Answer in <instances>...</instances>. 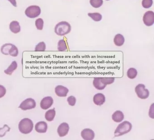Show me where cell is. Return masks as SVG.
Here are the masks:
<instances>
[{
	"label": "cell",
	"mask_w": 154,
	"mask_h": 140,
	"mask_svg": "<svg viewBox=\"0 0 154 140\" xmlns=\"http://www.w3.org/2000/svg\"><path fill=\"white\" fill-rule=\"evenodd\" d=\"M6 92V88L3 86L0 85V98H2L5 95Z\"/></svg>",
	"instance_id": "4dcf8cb0"
},
{
	"label": "cell",
	"mask_w": 154,
	"mask_h": 140,
	"mask_svg": "<svg viewBox=\"0 0 154 140\" xmlns=\"http://www.w3.org/2000/svg\"><path fill=\"white\" fill-rule=\"evenodd\" d=\"M55 92L57 95L60 97H65L69 92V90L66 87L62 85H58L55 88Z\"/></svg>",
	"instance_id": "7c38bea8"
},
{
	"label": "cell",
	"mask_w": 154,
	"mask_h": 140,
	"mask_svg": "<svg viewBox=\"0 0 154 140\" xmlns=\"http://www.w3.org/2000/svg\"><path fill=\"white\" fill-rule=\"evenodd\" d=\"M131 124L128 121H124L123 122L120 124L116 128L114 132V136L117 137L128 133L131 130Z\"/></svg>",
	"instance_id": "3957f363"
},
{
	"label": "cell",
	"mask_w": 154,
	"mask_h": 140,
	"mask_svg": "<svg viewBox=\"0 0 154 140\" xmlns=\"http://www.w3.org/2000/svg\"><path fill=\"white\" fill-rule=\"evenodd\" d=\"M143 21L146 26L150 27L154 23V13L152 11H147L144 14Z\"/></svg>",
	"instance_id": "ba28073f"
},
{
	"label": "cell",
	"mask_w": 154,
	"mask_h": 140,
	"mask_svg": "<svg viewBox=\"0 0 154 140\" xmlns=\"http://www.w3.org/2000/svg\"><path fill=\"white\" fill-rule=\"evenodd\" d=\"M145 85L139 84L135 88V92L137 96L140 99H146L149 96V91L145 88Z\"/></svg>",
	"instance_id": "8992f818"
},
{
	"label": "cell",
	"mask_w": 154,
	"mask_h": 140,
	"mask_svg": "<svg viewBox=\"0 0 154 140\" xmlns=\"http://www.w3.org/2000/svg\"><path fill=\"white\" fill-rule=\"evenodd\" d=\"M56 115V111L55 108L50 109L47 111L45 115V119L48 122H51L54 120Z\"/></svg>",
	"instance_id": "d6986e66"
},
{
	"label": "cell",
	"mask_w": 154,
	"mask_h": 140,
	"mask_svg": "<svg viewBox=\"0 0 154 140\" xmlns=\"http://www.w3.org/2000/svg\"><path fill=\"white\" fill-rule=\"evenodd\" d=\"M124 118L123 113L121 111H117L112 115V119L116 122H120L123 120Z\"/></svg>",
	"instance_id": "2e32d148"
},
{
	"label": "cell",
	"mask_w": 154,
	"mask_h": 140,
	"mask_svg": "<svg viewBox=\"0 0 154 140\" xmlns=\"http://www.w3.org/2000/svg\"><path fill=\"white\" fill-rule=\"evenodd\" d=\"M8 1H9L14 7H17V3L16 0H8Z\"/></svg>",
	"instance_id": "1f68e13d"
},
{
	"label": "cell",
	"mask_w": 154,
	"mask_h": 140,
	"mask_svg": "<svg viewBox=\"0 0 154 140\" xmlns=\"http://www.w3.org/2000/svg\"><path fill=\"white\" fill-rule=\"evenodd\" d=\"M69 125L67 123L63 122L57 128V133L60 137H63L68 134L69 131Z\"/></svg>",
	"instance_id": "8fae6325"
},
{
	"label": "cell",
	"mask_w": 154,
	"mask_h": 140,
	"mask_svg": "<svg viewBox=\"0 0 154 140\" xmlns=\"http://www.w3.org/2000/svg\"><path fill=\"white\" fill-rule=\"evenodd\" d=\"M88 15L90 18H91L93 20L96 22L100 21L102 19V15L100 13H97V12L88 13Z\"/></svg>",
	"instance_id": "7402d4cb"
},
{
	"label": "cell",
	"mask_w": 154,
	"mask_h": 140,
	"mask_svg": "<svg viewBox=\"0 0 154 140\" xmlns=\"http://www.w3.org/2000/svg\"><path fill=\"white\" fill-rule=\"evenodd\" d=\"M137 75V71L134 68H130L128 70L127 76L130 79H134Z\"/></svg>",
	"instance_id": "603a6c76"
},
{
	"label": "cell",
	"mask_w": 154,
	"mask_h": 140,
	"mask_svg": "<svg viewBox=\"0 0 154 140\" xmlns=\"http://www.w3.org/2000/svg\"><path fill=\"white\" fill-rule=\"evenodd\" d=\"M93 102L96 105H102L105 102V96L101 93L94 95L93 97Z\"/></svg>",
	"instance_id": "5bb4252c"
},
{
	"label": "cell",
	"mask_w": 154,
	"mask_h": 140,
	"mask_svg": "<svg viewBox=\"0 0 154 140\" xmlns=\"http://www.w3.org/2000/svg\"><path fill=\"white\" fill-rule=\"evenodd\" d=\"M94 132L91 129L86 128L81 132V136L85 140H92L94 138Z\"/></svg>",
	"instance_id": "30bf717a"
},
{
	"label": "cell",
	"mask_w": 154,
	"mask_h": 140,
	"mask_svg": "<svg viewBox=\"0 0 154 140\" xmlns=\"http://www.w3.org/2000/svg\"><path fill=\"white\" fill-rule=\"evenodd\" d=\"M113 41L114 44L117 46H121L125 42V39L121 34H117L115 36Z\"/></svg>",
	"instance_id": "ac0fdd59"
},
{
	"label": "cell",
	"mask_w": 154,
	"mask_h": 140,
	"mask_svg": "<svg viewBox=\"0 0 154 140\" xmlns=\"http://www.w3.org/2000/svg\"><path fill=\"white\" fill-rule=\"evenodd\" d=\"M101 81L104 84L109 85L112 84L114 82V78H100Z\"/></svg>",
	"instance_id": "d4e9b609"
},
{
	"label": "cell",
	"mask_w": 154,
	"mask_h": 140,
	"mask_svg": "<svg viewBox=\"0 0 154 140\" xmlns=\"http://www.w3.org/2000/svg\"><path fill=\"white\" fill-rule=\"evenodd\" d=\"M44 21L42 18H38L35 21V26L38 30H42L44 28Z\"/></svg>",
	"instance_id": "4316f807"
},
{
	"label": "cell",
	"mask_w": 154,
	"mask_h": 140,
	"mask_svg": "<svg viewBox=\"0 0 154 140\" xmlns=\"http://www.w3.org/2000/svg\"><path fill=\"white\" fill-rule=\"evenodd\" d=\"M90 4L95 8H100L103 4V0H90Z\"/></svg>",
	"instance_id": "cb8c5ba5"
},
{
	"label": "cell",
	"mask_w": 154,
	"mask_h": 140,
	"mask_svg": "<svg viewBox=\"0 0 154 140\" xmlns=\"http://www.w3.org/2000/svg\"><path fill=\"white\" fill-rule=\"evenodd\" d=\"M106 1H109V0H106Z\"/></svg>",
	"instance_id": "d6a6232c"
},
{
	"label": "cell",
	"mask_w": 154,
	"mask_h": 140,
	"mask_svg": "<svg viewBox=\"0 0 154 140\" xmlns=\"http://www.w3.org/2000/svg\"><path fill=\"white\" fill-rule=\"evenodd\" d=\"M54 103V100L51 97H45L40 102V107L44 110H47L50 108Z\"/></svg>",
	"instance_id": "9c48e42d"
},
{
	"label": "cell",
	"mask_w": 154,
	"mask_h": 140,
	"mask_svg": "<svg viewBox=\"0 0 154 140\" xmlns=\"http://www.w3.org/2000/svg\"><path fill=\"white\" fill-rule=\"evenodd\" d=\"M46 49L45 43L44 42H39L36 46L35 50L36 51H45Z\"/></svg>",
	"instance_id": "83f0119b"
},
{
	"label": "cell",
	"mask_w": 154,
	"mask_h": 140,
	"mask_svg": "<svg viewBox=\"0 0 154 140\" xmlns=\"http://www.w3.org/2000/svg\"><path fill=\"white\" fill-rule=\"evenodd\" d=\"M71 26L66 21H61L57 24L55 27V32L59 36H64L69 34L71 31Z\"/></svg>",
	"instance_id": "7a4b0ae2"
},
{
	"label": "cell",
	"mask_w": 154,
	"mask_h": 140,
	"mask_svg": "<svg viewBox=\"0 0 154 140\" xmlns=\"http://www.w3.org/2000/svg\"><path fill=\"white\" fill-rule=\"evenodd\" d=\"M36 103L35 101L33 98H28L22 102L19 106V108L22 110L26 111L30 110L36 107Z\"/></svg>",
	"instance_id": "52a82bcc"
},
{
	"label": "cell",
	"mask_w": 154,
	"mask_h": 140,
	"mask_svg": "<svg viewBox=\"0 0 154 140\" xmlns=\"http://www.w3.org/2000/svg\"><path fill=\"white\" fill-rule=\"evenodd\" d=\"M67 102L68 104L70 105L71 106H74L75 104L76 103V98L74 96H71L67 98Z\"/></svg>",
	"instance_id": "f546056e"
},
{
	"label": "cell",
	"mask_w": 154,
	"mask_h": 140,
	"mask_svg": "<svg viewBox=\"0 0 154 140\" xmlns=\"http://www.w3.org/2000/svg\"><path fill=\"white\" fill-rule=\"evenodd\" d=\"M10 127L7 125H5L3 127L0 128V137H3L6 135V132L10 131Z\"/></svg>",
	"instance_id": "484cf974"
},
{
	"label": "cell",
	"mask_w": 154,
	"mask_h": 140,
	"mask_svg": "<svg viewBox=\"0 0 154 140\" xmlns=\"http://www.w3.org/2000/svg\"><path fill=\"white\" fill-rule=\"evenodd\" d=\"M9 27L11 31L14 34H17L20 32V27L19 23L16 21L11 22Z\"/></svg>",
	"instance_id": "9a60e30c"
},
{
	"label": "cell",
	"mask_w": 154,
	"mask_h": 140,
	"mask_svg": "<svg viewBox=\"0 0 154 140\" xmlns=\"http://www.w3.org/2000/svg\"><path fill=\"white\" fill-rule=\"evenodd\" d=\"M153 4V0H142V6L145 8H149Z\"/></svg>",
	"instance_id": "f1b7e54d"
},
{
	"label": "cell",
	"mask_w": 154,
	"mask_h": 140,
	"mask_svg": "<svg viewBox=\"0 0 154 140\" xmlns=\"http://www.w3.org/2000/svg\"><path fill=\"white\" fill-rule=\"evenodd\" d=\"M1 52L3 55L17 57L19 55V50L17 46L11 44H6L1 48Z\"/></svg>",
	"instance_id": "277c9868"
},
{
	"label": "cell",
	"mask_w": 154,
	"mask_h": 140,
	"mask_svg": "<svg viewBox=\"0 0 154 140\" xmlns=\"http://www.w3.org/2000/svg\"><path fill=\"white\" fill-rule=\"evenodd\" d=\"M34 127V123L32 120L28 118L21 120L19 123V130L21 133L28 134L32 132Z\"/></svg>",
	"instance_id": "6da1fadb"
},
{
	"label": "cell",
	"mask_w": 154,
	"mask_h": 140,
	"mask_svg": "<svg viewBox=\"0 0 154 140\" xmlns=\"http://www.w3.org/2000/svg\"><path fill=\"white\" fill-rule=\"evenodd\" d=\"M35 129L37 132L40 133H45L48 129L47 123L44 121L38 122L35 125Z\"/></svg>",
	"instance_id": "4fadbf2b"
},
{
	"label": "cell",
	"mask_w": 154,
	"mask_h": 140,
	"mask_svg": "<svg viewBox=\"0 0 154 140\" xmlns=\"http://www.w3.org/2000/svg\"><path fill=\"white\" fill-rule=\"evenodd\" d=\"M93 84L94 86L96 89L100 90H103L106 86V85L103 84L101 81L100 78H94Z\"/></svg>",
	"instance_id": "e0dca14e"
},
{
	"label": "cell",
	"mask_w": 154,
	"mask_h": 140,
	"mask_svg": "<svg viewBox=\"0 0 154 140\" xmlns=\"http://www.w3.org/2000/svg\"><path fill=\"white\" fill-rule=\"evenodd\" d=\"M40 8L38 6H31L27 8L25 11V14L29 18H37L41 14Z\"/></svg>",
	"instance_id": "5b68a950"
},
{
	"label": "cell",
	"mask_w": 154,
	"mask_h": 140,
	"mask_svg": "<svg viewBox=\"0 0 154 140\" xmlns=\"http://www.w3.org/2000/svg\"><path fill=\"white\" fill-rule=\"evenodd\" d=\"M17 63L16 61H14L4 71L5 74L8 75H11L15 70L17 68Z\"/></svg>",
	"instance_id": "ffe728a7"
},
{
	"label": "cell",
	"mask_w": 154,
	"mask_h": 140,
	"mask_svg": "<svg viewBox=\"0 0 154 140\" xmlns=\"http://www.w3.org/2000/svg\"><path fill=\"white\" fill-rule=\"evenodd\" d=\"M67 49V45L65 40H61L58 42L57 49L59 51H64Z\"/></svg>",
	"instance_id": "44dd1931"
}]
</instances>
